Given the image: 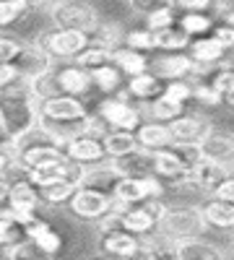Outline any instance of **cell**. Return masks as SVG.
Instances as JSON below:
<instances>
[{
    "instance_id": "6da1fadb",
    "label": "cell",
    "mask_w": 234,
    "mask_h": 260,
    "mask_svg": "<svg viewBox=\"0 0 234 260\" xmlns=\"http://www.w3.org/2000/svg\"><path fill=\"white\" fill-rule=\"evenodd\" d=\"M89 107L78 96H47L37 102V127L50 133L57 143H65L73 136L86 133Z\"/></svg>"
},
{
    "instance_id": "7a4b0ae2",
    "label": "cell",
    "mask_w": 234,
    "mask_h": 260,
    "mask_svg": "<svg viewBox=\"0 0 234 260\" xmlns=\"http://www.w3.org/2000/svg\"><path fill=\"white\" fill-rule=\"evenodd\" d=\"M0 127L11 138H21L37 127V96L24 78H16L6 89H0Z\"/></svg>"
},
{
    "instance_id": "3957f363",
    "label": "cell",
    "mask_w": 234,
    "mask_h": 260,
    "mask_svg": "<svg viewBox=\"0 0 234 260\" xmlns=\"http://www.w3.org/2000/svg\"><path fill=\"white\" fill-rule=\"evenodd\" d=\"M62 143H57L50 133H45L42 127H34L29 133H24L16 141V156H13V167L21 169L24 175L29 172L52 164L57 159H62Z\"/></svg>"
},
{
    "instance_id": "277c9868",
    "label": "cell",
    "mask_w": 234,
    "mask_h": 260,
    "mask_svg": "<svg viewBox=\"0 0 234 260\" xmlns=\"http://www.w3.org/2000/svg\"><path fill=\"white\" fill-rule=\"evenodd\" d=\"M159 232L169 240H193V237H206V224L200 219V211L193 203H164L161 219H159Z\"/></svg>"
},
{
    "instance_id": "5b68a950",
    "label": "cell",
    "mask_w": 234,
    "mask_h": 260,
    "mask_svg": "<svg viewBox=\"0 0 234 260\" xmlns=\"http://www.w3.org/2000/svg\"><path fill=\"white\" fill-rule=\"evenodd\" d=\"M164 203L166 201L151 198V201L138 203V206H125V208L115 206V221L127 234H133V237H138V240H143V237L159 232V219H161Z\"/></svg>"
},
{
    "instance_id": "8992f818",
    "label": "cell",
    "mask_w": 234,
    "mask_h": 260,
    "mask_svg": "<svg viewBox=\"0 0 234 260\" xmlns=\"http://www.w3.org/2000/svg\"><path fill=\"white\" fill-rule=\"evenodd\" d=\"M94 115L107 125V130H127V133H136V127L143 122L141 107L130 102L125 89H120L112 96H104Z\"/></svg>"
},
{
    "instance_id": "52a82bcc",
    "label": "cell",
    "mask_w": 234,
    "mask_h": 260,
    "mask_svg": "<svg viewBox=\"0 0 234 260\" xmlns=\"http://www.w3.org/2000/svg\"><path fill=\"white\" fill-rule=\"evenodd\" d=\"M50 21L55 29H68V31H81L89 34L99 21V11L89 0H57L50 8Z\"/></svg>"
},
{
    "instance_id": "ba28073f",
    "label": "cell",
    "mask_w": 234,
    "mask_h": 260,
    "mask_svg": "<svg viewBox=\"0 0 234 260\" xmlns=\"http://www.w3.org/2000/svg\"><path fill=\"white\" fill-rule=\"evenodd\" d=\"M34 45L45 52L52 62H68V60H76L89 45V37L81 34V31H68V29H47L42 31Z\"/></svg>"
},
{
    "instance_id": "9c48e42d",
    "label": "cell",
    "mask_w": 234,
    "mask_h": 260,
    "mask_svg": "<svg viewBox=\"0 0 234 260\" xmlns=\"http://www.w3.org/2000/svg\"><path fill=\"white\" fill-rule=\"evenodd\" d=\"M151 198L166 201V187L159 177H120L112 187V201L115 206H138Z\"/></svg>"
},
{
    "instance_id": "30bf717a",
    "label": "cell",
    "mask_w": 234,
    "mask_h": 260,
    "mask_svg": "<svg viewBox=\"0 0 234 260\" xmlns=\"http://www.w3.org/2000/svg\"><path fill=\"white\" fill-rule=\"evenodd\" d=\"M68 213L78 221H89V224H99L104 216H110L115 211V201L112 195L107 192H99V190H91V187H76L73 198L68 201Z\"/></svg>"
},
{
    "instance_id": "8fae6325",
    "label": "cell",
    "mask_w": 234,
    "mask_h": 260,
    "mask_svg": "<svg viewBox=\"0 0 234 260\" xmlns=\"http://www.w3.org/2000/svg\"><path fill=\"white\" fill-rule=\"evenodd\" d=\"M138 247H141L138 237L127 234L125 229L117 226L115 211L99 221V250H102V255H112V257H120V260H130L138 252Z\"/></svg>"
},
{
    "instance_id": "7c38bea8",
    "label": "cell",
    "mask_w": 234,
    "mask_h": 260,
    "mask_svg": "<svg viewBox=\"0 0 234 260\" xmlns=\"http://www.w3.org/2000/svg\"><path fill=\"white\" fill-rule=\"evenodd\" d=\"M62 154H65L68 161H73L83 169L107 164V151H104L102 138L89 136V133H81V136H73L71 141H65L62 143Z\"/></svg>"
},
{
    "instance_id": "4fadbf2b",
    "label": "cell",
    "mask_w": 234,
    "mask_h": 260,
    "mask_svg": "<svg viewBox=\"0 0 234 260\" xmlns=\"http://www.w3.org/2000/svg\"><path fill=\"white\" fill-rule=\"evenodd\" d=\"M154 177L161 180L166 192L185 190V185H190V167L175 154L172 146H166L154 154Z\"/></svg>"
},
{
    "instance_id": "5bb4252c",
    "label": "cell",
    "mask_w": 234,
    "mask_h": 260,
    "mask_svg": "<svg viewBox=\"0 0 234 260\" xmlns=\"http://www.w3.org/2000/svg\"><path fill=\"white\" fill-rule=\"evenodd\" d=\"M195 65L187 57V52H161L154 60H148V73H154L159 81H185L195 76Z\"/></svg>"
},
{
    "instance_id": "9a60e30c",
    "label": "cell",
    "mask_w": 234,
    "mask_h": 260,
    "mask_svg": "<svg viewBox=\"0 0 234 260\" xmlns=\"http://www.w3.org/2000/svg\"><path fill=\"white\" fill-rule=\"evenodd\" d=\"M200 156L208 161H216L234 172V130L226 127H211V133L200 141Z\"/></svg>"
},
{
    "instance_id": "2e32d148",
    "label": "cell",
    "mask_w": 234,
    "mask_h": 260,
    "mask_svg": "<svg viewBox=\"0 0 234 260\" xmlns=\"http://www.w3.org/2000/svg\"><path fill=\"white\" fill-rule=\"evenodd\" d=\"M169 127V136H172V143H185V146H200V141L211 133V122L206 115H180L177 120H172L166 125Z\"/></svg>"
},
{
    "instance_id": "e0dca14e",
    "label": "cell",
    "mask_w": 234,
    "mask_h": 260,
    "mask_svg": "<svg viewBox=\"0 0 234 260\" xmlns=\"http://www.w3.org/2000/svg\"><path fill=\"white\" fill-rule=\"evenodd\" d=\"M24 234H26V240L45 255V257H57L62 252V247H65V240H62V234L47 221V219H42V216H37V219L31 224L24 226Z\"/></svg>"
},
{
    "instance_id": "ac0fdd59",
    "label": "cell",
    "mask_w": 234,
    "mask_h": 260,
    "mask_svg": "<svg viewBox=\"0 0 234 260\" xmlns=\"http://www.w3.org/2000/svg\"><path fill=\"white\" fill-rule=\"evenodd\" d=\"M198 211H200V219L206 224V229L211 232H219V234H234V206L226 203V201H219V198H203L198 203Z\"/></svg>"
},
{
    "instance_id": "d6986e66",
    "label": "cell",
    "mask_w": 234,
    "mask_h": 260,
    "mask_svg": "<svg viewBox=\"0 0 234 260\" xmlns=\"http://www.w3.org/2000/svg\"><path fill=\"white\" fill-rule=\"evenodd\" d=\"M39 206H42L39 190H37V185H34L26 175L18 177V180H11L8 203H6V211H8V213H18V216H24V213H37Z\"/></svg>"
},
{
    "instance_id": "ffe728a7",
    "label": "cell",
    "mask_w": 234,
    "mask_h": 260,
    "mask_svg": "<svg viewBox=\"0 0 234 260\" xmlns=\"http://www.w3.org/2000/svg\"><path fill=\"white\" fill-rule=\"evenodd\" d=\"M185 52H187L190 60H193L195 68H214V65H221V62L229 60V52L211 34L190 39V45H187Z\"/></svg>"
},
{
    "instance_id": "44dd1931",
    "label": "cell",
    "mask_w": 234,
    "mask_h": 260,
    "mask_svg": "<svg viewBox=\"0 0 234 260\" xmlns=\"http://www.w3.org/2000/svg\"><path fill=\"white\" fill-rule=\"evenodd\" d=\"M11 68L16 71L18 78H24V81H34L39 76H45L50 68H52V60L42 52L34 42H26L24 50H21V55L16 57V62L11 65Z\"/></svg>"
},
{
    "instance_id": "7402d4cb",
    "label": "cell",
    "mask_w": 234,
    "mask_h": 260,
    "mask_svg": "<svg viewBox=\"0 0 234 260\" xmlns=\"http://www.w3.org/2000/svg\"><path fill=\"white\" fill-rule=\"evenodd\" d=\"M107 164L120 177H154V154L141 148L130 151V154H125L120 159H110Z\"/></svg>"
},
{
    "instance_id": "603a6c76",
    "label": "cell",
    "mask_w": 234,
    "mask_h": 260,
    "mask_svg": "<svg viewBox=\"0 0 234 260\" xmlns=\"http://www.w3.org/2000/svg\"><path fill=\"white\" fill-rule=\"evenodd\" d=\"M231 172L226 169V167H221V164H216V161H208V159H198L195 164H193V169H190V185H193L198 192H206V195H211L221 182H224V177H229Z\"/></svg>"
},
{
    "instance_id": "cb8c5ba5",
    "label": "cell",
    "mask_w": 234,
    "mask_h": 260,
    "mask_svg": "<svg viewBox=\"0 0 234 260\" xmlns=\"http://www.w3.org/2000/svg\"><path fill=\"white\" fill-rule=\"evenodd\" d=\"M175 252H177V260H229V252L219 247L216 242L206 240V237L175 242Z\"/></svg>"
},
{
    "instance_id": "d4e9b609",
    "label": "cell",
    "mask_w": 234,
    "mask_h": 260,
    "mask_svg": "<svg viewBox=\"0 0 234 260\" xmlns=\"http://www.w3.org/2000/svg\"><path fill=\"white\" fill-rule=\"evenodd\" d=\"M136 143L141 151H148V154H156V151L172 146V136H169V127L154 120H143L136 127Z\"/></svg>"
},
{
    "instance_id": "484cf974",
    "label": "cell",
    "mask_w": 234,
    "mask_h": 260,
    "mask_svg": "<svg viewBox=\"0 0 234 260\" xmlns=\"http://www.w3.org/2000/svg\"><path fill=\"white\" fill-rule=\"evenodd\" d=\"M125 94L130 96V102H138L141 107L154 102L156 96L164 94V81H159L154 73H141V76H133L125 81Z\"/></svg>"
},
{
    "instance_id": "4316f807",
    "label": "cell",
    "mask_w": 234,
    "mask_h": 260,
    "mask_svg": "<svg viewBox=\"0 0 234 260\" xmlns=\"http://www.w3.org/2000/svg\"><path fill=\"white\" fill-rule=\"evenodd\" d=\"M112 62L117 65V71L125 76V81L148 71V55L136 52V50H127V47H122V45L112 50Z\"/></svg>"
},
{
    "instance_id": "83f0119b",
    "label": "cell",
    "mask_w": 234,
    "mask_h": 260,
    "mask_svg": "<svg viewBox=\"0 0 234 260\" xmlns=\"http://www.w3.org/2000/svg\"><path fill=\"white\" fill-rule=\"evenodd\" d=\"M89 76H91V86H94V89L102 91V94H107V96H112V94H117L120 89H125V76L117 71L115 62L102 65V68L91 71Z\"/></svg>"
},
{
    "instance_id": "f1b7e54d",
    "label": "cell",
    "mask_w": 234,
    "mask_h": 260,
    "mask_svg": "<svg viewBox=\"0 0 234 260\" xmlns=\"http://www.w3.org/2000/svg\"><path fill=\"white\" fill-rule=\"evenodd\" d=\"M141 112L148 115V120H154V122L169 125L172 120H177L180 115H185V107H182V104H175V102H169L166 96H156L154 102L143 104Z\"/></svg>"
},
{
    "instance_id": "f546056e",
    "label": "cell",
    "mask_w": 234,
    "mask_h": 260,
    "mask_svg": "<svg viewBox=\"0 0 234 260\" xmlns=\"http://www.w3.org/2000/svg\"><path fill=\"white\" fill-rule=\"evenodd\" d=\"M102 143H104V151H107V161L120 159V156H125V154H130V151L138 148L136 136L127 133V130H107V136L102 138Z\"/></svg>"
},
{
    "instance_id": "4dcf8cb0",
    "label": "cell",
    "mask_w": 234,
    "mask_h": 260,
    "mask_svg": "<svg viewBox=\"0 0 234 260\" xmlns=\"http://www.w3.org/2000/svg\"><path fill=\"white\" fill-rule=\"evenodd\" d=\"M117 180H120V175H115V172L110 169V164H99V167H91V169L83 172L81 187H91V190L112 195V187H115Z\"/></svg>"
},
{
    "instance_id": "1f68e13d",
    "label": "cell",
    "mask_w": 234,
    "mask_h": 260,
    "mask_svg": "<svg viewBox=\"0 0 234 260\" xmlns=\"http://www.w3.org/2000/svg\"><path fill=\"white\" fill-rule=\"evenodd\" d=\"M190 45V37L175 24V26H166L161 31H154V47L159 52H185Z\"/></svg>"
},
{
    "instance_id": "d6a6232c",
    "label": "cell",
    "mask_w": 234,
    "mask_h": 260,
    "mask_svg": "<svg viewBox=\"0 0 234 260\" xmlns=\"http://www.w3.org/2000/svg\"><path fill=\"white\" fill-rule=\"evenodd\" d=\"M122 26L120 24H112V21H99V24L86 34L89 37V45H99V47H107V50H115L122 45Z\"/></svg>"
},
{
    "instance_id": "836d02e7",
    "label": "cell",
    "mask_w": 234,
    "mask_h": 260,
    "mask_svg": "<svg viewBox=\"0 0 234 260\" xmlns=\"http://www.w3.org/2000/svg\"><path fill=\"white\" fill-rule=\"evenodd\" d=\"M214 24H216V18L211 16V13H182V16H177V26H180L190 39L211 34Z\"/></svg>"
},
{
    "instance_id": "e575fe53",
    "label": "cell",
    "mask_w": 234,
    "mask_h": 260,
    "mask_svg": "<svg viewBox=\"0 0 234 260\" xmlns=\"http://www.w3.org/2000/svg\"><path fill=\"white\" fill-rule=\"evenodd\" d=\"M37 190H39L42 206L60 208V206H68V201L73 198V192H76V185H71V182H52V185L37 187Z\"/></svg>"
},
{
    "instance_id": "d590c367",
    "label": "cell",
    "mask_w": 234,
    "mask_h": 260,
    "mask_svg": "<svg viewBox=\"0 0 234 260\" xmlns=\"http://www.w3.org/2000/svg\"><path fill=\"white\" fill-rule=\"evenodd\" d=\"M143 247L148 252L151 260H177V252H175V240L164 237L161 232H154L143 237Z\"/></svg>"
},
{
    "instance_id": "8d00e7d4",
    "label": "cell",
    "mask_w": 234,
    "mask_h": 260,
    "mask_svg": "<svg viewBox=\"0 0 234 260\" xmlns=\"http://www.w3.org/2000/svg\"><path fill=\"white\" fill-rule=\"evenodd\" d=\"M187 81H190V89H193V99H195L198 104H203V107H219V104H221V94H219L198 71H195L193 78H187Z\"/></svg>"
},
{
    "instance_id": "74e56055",
    "label": "cell",
    "mask_w": 234,
    "mask_h": 260,
    "mask_svg": "<svg viewBox=\"0 0 234 260\" xmlns=\"http://www.w3.org/2000/svg\"><path fill=\"white\" fill-rule=\"evenodd\" d=\"M21 240H26L24 226L16 224V221L11 219V213L3 208V211H0V250H8V247L18 245Z\"/></svg>"
},
{
    "instance_id": "f35d334b",
    "label": "cell",
    "mask_w": 234,
    "mask_h": 260,
    "mask_svg": "<svg viewBox=\"0 0 234 260\" xmlns=\"http://www.w3.org/2000/svg\"><path fill=\"white\" fill-rule=\"evenodd\" d=\"M73 62H78L83 71H96V68H102V65H107V62H112V50H107V47H99V45H86V50H83Z\"/></svg>"
},
{
    "instance_id": "ab89813d",
    "label": "cell",
    "mask_w": 234,
    "mask_h": 260,
    "mask_svg": "<svg viewBox=\"0 0 234 260\" xmlns=\"http://www.w3.org/2000/svg\"><path fill=\"white\" fill-rule=\"evenodd\" d=\"M122 47L127 50H136V52H154V31H148L146 26H138V29H127L122 34Z\"/></svg>"
},
{
    "instance_id": "60d3db41",
    "label": "cell",
    "mask_w": 234,
    "mask_h": 260,
    "mask_svg": "<svg viewBox=\"0 0 234 260\" xmlns=\"http://www.w3.org/2000/svg\"><path fill=\"white\" fill-rule=\"evenodd\" d=\"M31 8L26 6V0H0V29L16 26L21 18H26Z\"/></svg>"
},
{
    "instance_id": "b9f144b4",
    "label": "cell",
    "mask_w": 234,
    "mask_h": 260,
    "mask_svg": "<svg viewBox=\"0 0 234 260\" xmlns=\"http://www.w3.org/2000/svg\"><path fill=\"white\" fill-rule=\"evenodd\" d=\"M26 42L18 39L13 34H0V62L3 65H13L16 57L21 55V50H24Z\"/></svg>"
},
{
    "instance_id": "7bdbcfd3",
    "label": "cell",
    "mask_w": 234,
    "mask_h": 260,
    "mask_svg": "<svg viewBox=\"0 0 234 260\" xmlns=\"http://www.w3.org/2000/svg\"><path fill=\"white\" fill-rule=\"evenodd\" d=\"M161 96H166L169 102H175V104H187V102H193V89H190V81L185 78V81H169V83H164V94Z\"/></svg>"
},
{
    "instance_id": "ee69618b",
    "label": "cell",
    "mask_w": 234,
    "mask_h": 260,
    "mask_svg": "<svg viewBox=\"0 0 234 260\" xmlns=\"http://www.w3.org/2000/svg\"><path fill=\"white\" fill-rule=\"evenodd\" d=\"M177 24V13L175 8H161V11H154L146 16V29L148 31H161L166 26H175Z\"/></svg>"
},
{
    "instance_id": "f6af8a7d",
    "label": "cell",
    "mask_w": 234,
    "mask_h": 260,
    "mask_svg": "<svg viewBox=\"0 0 234 260\" xmlns=\"http://www.w3.org/2000/svg\"><path fill=\"white\" fill-rule=\"evenodd\" d=\"M127 8H130L136 16H148L154 11H161V8H172V0H127Z\"/></svg>"
},
{
    "instance_id": "bcb514c9",
    "label": "cell",
    "mask_w": 234,
    "mask_h": 260,
    "mask_svg": "<svg viewBox=\"0 0 234 260\" xmlns=\"http://www.w3.org/2000/svg\"><path fill=\"white\" fill-rule=\"evenodd\" d=\"M211 37H214L229 55L234 52V26H229V24H224V21H219V24H214V29H211Z\"/></svg>"
},
{
    "instance_id": "7dc6e473",
    "label": "cell",
    "mask_w": 234,
    "mask_h": 260,
    "mask_svg": "<svg viewBox=\"0 0 234 260\" xmlns=\"http://www.w3.org/2000/svg\"><path fill=\"white\" fill-rule=\"evenodd\" d=\"M172 8H180L185 13H208L214 8V0H172Z\"/></svg>"
},
{
    "instance_id": "c3c4849f",
    "label": "cell",
    "mask_w": 234,
    "mask_h": 260,
    "mask_svg": "<svg viewBox=\"0 0 234 260\" xmlns=\"http://www.w3.org/2000/svg\"><path fill=\"white\" fill-rule=\"evenodd\" d=\"M211 198H219V201H226V203L234 206V172L229 177H224V182L211 192Z\"/></svg>"
},
{
    "instance_id": "681fc988",
    "label": "cell",
    "mask_w": 234,
    "mask_h": 260,
    "mask_svg": "<svg viewBox=\"0 0 234 260\" xmlns=\"http://www.w3.org/2000/svg\"><path fill=\"white\" fill-rule=\"evenodd\" d=\"M0 154L8 156L11 161H13V156H16V138H11L3 127H0Z\"/></svg>"
},
{
    "instance_id": "f907efd6",
    "label": "cell",
    "mask_w": 234,
    "mask_h": 260,
    "mask_svg": "<svg viewBox=\"0 0 234 260\" xmlns=\"http://www.w3.org/2000/svg\"><path fill=\"white\" fill-rule=\"evenodd\" d=\"M18 76H16V71L11 68V65H3L0 62V89H6L8 83H13Z\"/></svg>"
},
{
    "instance_id": "816d5d0a",
    "label": "cell",
    "mask_w": 234,
    "mask_h": 260,
    "mask_svg": "<svg viewBox=\"0 0 234 260\" xmlns=\"http://www.w3.org/2000/svg\"><path fill=\"white\" fill-rule=\"evenodd\" d=\"M214 11H216L219 16L234 13V0H214Z\"/></svg>"
},
{
    "instance_id": "f5cc1de1",
    "label": "cell",
    "mask_w": 234,
    "mask_h": 260,
    "mask_svg": "<svg viewBox=\"0 0 234 260\" xmlns=\"http://www.w3.org/2000/svg\"><path fill=\"white\" fill-rule=\"evenodd\" d=\"M8 187H11V180L0 177V211H3L6 203H8Z\"/></svg>"
},
{
    "instance_id": "db71d44e",
    "label": "cell",
    "mask_w": 234,
    "mask_h": 260,
    "mask_svg": "<svg viewBox=\"0 0 234 260\" xmlns=\"http://www.w3.org/2000/svg\"><path fill=\"white\" fill-rule=\"evenodd\" d=\"M55 3H57V0H26L29 8H47V11H50Z\"/></svg>"
},
{
    "instance_id": "11a10c76",
    "label": "cell",
    "mask_w": 234,
    "mask_h": 260,
    "mask_svg": "<svg viewBox=\"0 0 234 260\" xmlns=\"http://www.w3.org/2000/svg\"><path fill=\"white\" fill-rule=\"evenodd\" d=\"M221 104H226L229 110H234V86H229V89L221 94Z\"/></svg>"
},
{
    "instance_id": "9f6ffc18",
    "label": "cell",
    "mask_w": 234,
    "mask_h": 260,
    "mask_svg": "<svg viewBox=\"0 0 234 260\" xmlns=\"http://www.w3.org/2000/svg\"><path fill=\"white\" fill-rule=\"evenodd\" d=\"M8 169H13V161H11L8 156L0 154V177H6V175H8Z\"/></svg>"
},
{
    "instance_id": "6f0895ef",
    "label": "cell",
    "mask_w": 234,
    "mask_h": 260,
    "mask_svg": "<svg viewBox=\"0 0 234 260\" xmlns=\"http://www.w3.org/2000/svg\"><path fill=\"white\" fill-rule=\"evenodd\" d=\"M91 260H120V257H112V255H96V257H91Z\"/></svg>"
},
{
    "instance_id": "680465c9",
    "label": "cell",
    "mask_w": 234,
    "mask_h": 260,
    "mask_svg": "<svg viewBox=\"0 0 234 260\" xmlns=\"http://www.w3.org/2000/svg\"><path fill=\"white\" fill-rule=\"evenodd\" d=\"M34 260H52V257H34Z\"/></svg>"
},
{
    "instance_id": "91938a15",
    "label": "cell",
    "mask_w": 234,
    "mask_h": 260,
    "mask_svg": "<svg viewBox=\"0 0 234 260\" xmlns=\"http://www.w3.org/2000/svg\"><path fill=\"white\" fill-rule=\"evenodd\" d=\"M231 257H234V240H231Z\"/></svg>"
},
{
    "instance_id": "94428289",
    "label": "cell",
    "mask_w": 234,
    "mask_h": 260,
    "mask_svg": "<svg viewBox=\"0 0 234 260\" xmlns=\"http://www.w3.org/2000/svg\"><path fill=\"white\" fill-rule=\"evenodd\" d=\"M0 257H3V250H0Z\"/></svg>"
},
{
    "instance_id": "6125c7cd",
    "label": "cell",
    "mask_w": 234,
    "mask_h": 260,
    "mask_svg": "<svg viewBox=\"0 0 234 260\" xmlns=\"http://www.w3.org/2000/svg\"><path fill=\"white\" fill-rule=\"evenodd\" d=\"M231 240H234V234H231Z\"/></svg>"
}]
</instances>
